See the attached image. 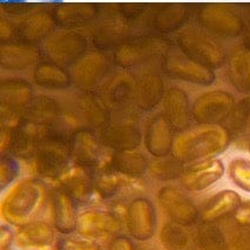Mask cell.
I'll use <instances>...</instances> for the list:
<instances>
[{
  "mask_svg": "<svg viewBox=\"0 0 250 250\" xmlns=\"http://www.w3.org/2000/svg\"><path fill=\"white\" fill-rule=\"evenodd\" d=\"M97 16V8L92 4H61L55 8L54 19L66 27H77L92 21Z\"/></svg>",
  "mask_w": 250,
  "mask_h": 250,
  "instance_id": "obj_29",
  "label": "cell"
},
{
  "mask_svg": "<svg viewBox=\"0 0 250 250\" xmlns=\"http://www.w3.org/2000/svg\"><path fill=\"white\" fill-rule=\"evenodd\" d=\"M95 190L104 199H113L127 195L138 189L139 183L135 177H130L118 171L109 169H104L94 176Z\"/></svg>",
  "mask_w": 250,
  "mask_h": 250,
  "instance_id": "obj_19",
  "label": "cell"
},
{
  "mask_svg": "<svg viewBox=\"0 0 250 250\" xmlns=\"http://www.w3.org/2000/svg\"><path fill=\"white\" fill-rule=\"evenodd\" d=\"M108 250H135L133 243L126 236H116L110 242Z\"/></svg>",
  "mask_w": 250,
  "mask_h": 250,
  "instance_id": "obj_47",
  "label": "cell"
},
{
  "mask_svg": "<svg viewBox=\"0 0 250 250\" xmlns=\"http://www.w3.org/2000/svg\"><path fill=\"white\" fill-rule=\"evenodd\" d=\"M121 229L118 216L110 211L88 210L79 215L77 230L87 238H106Z\"/></svg>",
  "mask_w": 250,
  "mask_h": 250,
  "instance_id": "obj_14",
  "label": "cell"
},
{
  "mask_svg": "<svg viewBox=\"0 0 250 250\" xmlns=\"http://www.w3.org/2000/svg\"><path fill=\"white\" fill-rule=\"evenodd\" d=\"M54 17L46 12H37L26 16L14 26V34L22 42H34L47 37L53 30Z\"/></svg>",
  "mask_w": 250,
  "mask_h": 250,
  "instance_id": "obj_23",
  "label": "cell"
},
{
  "mask_svg": "<svg viewBox=\"0 0 250 250\" xmlns=\"http://www.w3.org/2000/svg\"><path fill=\"white\" fill-rule=\"evenodd\" d=\"M43 130L37 125L26 122L25 125L16 127L12 134L8 135V147L14 155L22 159L36 156L40 142L42 140Z\"/></svg>",
  "mask_w": 250,
  "mask_h": 250,
  "instance_id": "obj_18",
  "label": "cell"
},
{
  "mask_svg": "<svg viewBox=\"0 0 250 250\" xmlns=\"http://www.w3.org/2000/svg\"><path fill=\"white\" fill-rule=\"evenodd\" d=\"M161 243L167 250H195V238L186 230V227L168 222L160 232Z\"/></svg>",
  "mask_w": 250,
  "mask_h": 250,
  "instance_id": "obj_35",
  "label": "cell"
},
{
  "mask_svg": "<svg viewBox=\"0 0 250 250\" xmlns=\"http://www.w3.org/2000/svg\"><path fill=\"white\" fill-rule=\"evenodd\" d=\"M159 202L165 213L177 225L188 227L199 219V210L183 191L175 187H164L159 191Z\"/></svg>",
  "mask_w": 250,
  "mask_h": 250,
  "instance_id": "obj_9",
  "label": "cell"
},
{
  "mask_svg": "<svg viewBox=\"0 0 250 250\" xmlns=\"http://www.w3.org/2000/svg\"><path fill=\"white\" fill-rule=\"evenodd\" d=\"M188 18V10L185 5H167L160 8L153 17V24L160 31H174L181 27Z\"/></svg>",
  "mask_w": 250,
  "mask_h": 250,
  "instance_id": "obj_37",
  "label": "cell"
},
{
  "mask_svg": "<svg viewBox=\"0 0 250 250\" xmlns=\"http://www.w3.org/2000/svg\"><path fill=\"white\" fill-rule=\"evenodd\" d=\"M147 149L156 158H165L173 149L171 126L165 116H156L150 121L146 138Z\"/></svg>",
  "mask_w": 250,
  "mask_h": 250,
  "instance_id": "obj_25",
  "label": "cell"
},
{
  "mask_svg": "<svg viewBox=\"0 0 250 250\" xmlns=\"http://www.w3.org/2000/svg\"><path fill=\"white\" fill-rule=\"evenodd\" d=\"M203 27L225 37H235L242 31V20L236 12L222 5H207L199 12Z\"/></svg>",
  "mask_w": 250,
  "mask_h": 250,
  "instance_id": "obj_11",
  "label": "cell"
},
{
  "mask_svg": "<svg viewBox=\"0 0 250 250\" xmlns=\"http://www.w3.org/2000/svg\"><path fill=\"white\" fill-rule=\"evenodd\" d=\"M226 130L230 134H240L250 125V98H244L226 119Z\"/></svg>",
  "mask_w": 250,
  "mask_h": 250,
  "instance_id": "obj_40",
  "label": "cell"
},
{
  "mask_svg": "<svg viewBox=\"0 0 250 250\" xmlns=\"http://www.w3.org/2000/svg\"><path fill=\"white\" fill-rule=\"evenodd\" d=\"M241 205L242 200L236 191L222 190L206 202L201 211V219L203 222L215 223L216 221L235 214Z\"/></svg>",
  "mask_w": 250,
  "mask_h": 250,
  "instance_id": "obj_24",
  "label": "cell"
},
{
  "mask_svg": "<svg viewBox=\"0 0 250 250\" xmlns=\"http://www.w3.org/2000/svg\"><path fill=\"white\" fill-rule=\"evenodd\" d=\"M39 59V51L32 46L5 45L0 48V63L10 69H24L34 65Z\"/></svg>",
  "mask_w": 250,
  "mask_h": 250,
  "instance_id": "obj_30",
  "label": "cell"
},
{
  "mask_svg": "<svg viewBox=\"0 0 250 250\" xmlns=\"http://www.w3.org/2000/svg\"><path fill=\"white\" fill-rule=\"evenodd\" d=\"M164 69L167 74L188 83L208 86L214 83L213 69L197 62L186 54H169L164 61Z\"/></svg>",
  "mask_w": 250,
  "mask_h": 250,
  "instance_id": "obj_10",
  "label": "cell"
},
{
  "mask_svg": "<svg viewBox=\"0 0 250 250\" xmlns=\"http://www.w3.org/2000/svg\"><path fill=\"white\" fill-rule=\"evenodd\" d=\"M165 118L175 130H182L188 126L190 118V104L188 95L180 88H170L164 100Z\"/></svg>",
  "mask_w": 250,
  "mask_h": 250,
  "instance_id": "obj_22",
  "label": "cell"
},
{
  "mask_svg": "<svg viewBox=\"0 0 250 250\" xmlns=\"http://www.w3.org/2000/svg\"><path fill=\"white\" fill-rule=\"evenodd\" d=\"M109 72L110 63L108 59L100 53H93L83 55L74 63L72 77L79 86L94 88L106 79Z\"/></svg>",
  "mask_w": 250,
  "mask_h": 250,
  "instance_id": "obj_13",
  "label": "cell"
},
{
  "mask_svg": "<svg viewBox=\"0 0 250 250\" xmlns=\"http://www.w3.org/2000/svg\"><path fill=\"white\" fill-rule=\"evenodd\" d=\"M109 103L118 112H127L136 106L133 80L121 78L114 81L109 91Z\"/></svg>",
  "mask_w": 250,
  "mask_h": 250,
  "instance_id": "obj_39",
  "label": "cell"
},
{
  "mask_svg": "<svg viewBox=\"0 0 250 250\" xmlns=\"http://www.w3.org/2000/svg\"><path fill=\"white\" fill-rule=\"evenodd\" d=\"M227 250H250V227L237 225L227 237Z\"/></svg>",
  "mask_w": 250,
  "mask_h": 250,
  "instance_id": "obj_43",
  "label": "cell"
},
{
  "mask_svg": "<svg viewBox=\"0 0 250 250\" xmlns=\"http://www.w3.org/2000/svg\"><path fill=\"white\" fill-rule=\"evenodd\" d=\"M135 250H158V249L154 248L152 246H139L136 247Z\"/></svg>",
  "mask_w": 250,
  "mask_h": 250,
  "instance_id": "obj_49",
  "label": "cell"
},
{
  "mask_svg": "<svg viewBox=\"0 0 250 250\" xmlns=\"http://www.w3.org/2000/svg\"><path fill=\"white\" fill-rule=\"evenodd\" d=\"M54 241V230L48 223L30 222L19 227L14 235V242L20 248H42Z\"/></svg>",
  "mask_w": 250,
  "mask_h": 250,
  "instance_id": "obj_28",
  "label": "cell"
},
{
  "mask_svg": "<svg viewBox=\"0 0 250 250\" xmlns=\"http://www.w3.org/2000/svg\"><path fill=\"white\" fill-rule=\"evenodd\" d=\"M72 158L79 167L91 169L104 161V152L100 141L89 130H79L72 135Z\"/></svg>",
  "mask_w": 250,
  "mask_h": 250,
  "instance_id": "obj_16",
  "label": "cell"
},
{
  "mask_svg": "<svg viewBox=\"0 0 250 250\" xmlns=\"http://www.w3.org/2000/svg\"><path fill=\"white\" fill-rule=\"evenodd\" d=\"M43 197L45 188L42 182L24 180L8 193L2 203V215L8 222L19 227L33 222L32 219L42 208Z\"/></svg>",
  "mask_w": 250,
  "mask_h": 250,
  "instance_id": "obj_3",
  "label": "cell"
},
{
  "mask_svg": "<svg viewBox=\"0 0 250 250\" xmlns=\"http://www.w3.org/2000/svg\"><path fill=\"white\" fill-rule=\"evenodd\" d=\"M18 165L12 158H2L0 164V186L4 189L18 175Z\"/></svg>",
  "mask_w": 250,
  "mask_h": 250,
  "instance_id": "obj_45",
  "label": "cell"
},
{
  "mask_svg": "<svg viewBox=\"0 0 250 250\" xmlns=\"http://www.w3.org/2000/svg\"><path fill=\"white\" fill-rule=\"evenodd\" d=\"M234 219L237 225L250 227V201L244 202L235 211Z\"/></svg>",
  "mask_w": 250,
  "mask_h": 250,
  "instance_id": "obj_46",
  "label": "cell"
},
{
  "mask_svg": "<svg viewBox=\"0 0 250 250\" xmlns=\"http://www.w3.org/2000/svg\"><path fill=\"white\" fill-rule=\"evenodd\" d=\"M87 42L81 34L74 31H60L48 37L43 51L54 62L60 65L75 63L86 51Z\"/></svg>",
  "mask_w": 250,
  "mask_h": 250,
  "instance_id": "obj_7",
  "label": "cell"
},
{
  "mask_svg": "<svg viewBox=\"0 0 250 250\" xmlns=\"http://www.w3.org/2000/svg\"><path fill=\"white\" fill-rule=\"evenodd\" d=\"M129 22L125 17H114L100 22L93 31V43L99 48L120 47L129 36Z\"/></svg>",
  "mask_w": 250,
  "mask_h": 250,
  "instance_id": "obj_17",
  "label": "cell"
},
{
  "mask_svg": "<svg viewBox=\"0 0 250 250\" xmlns=\"http://www.w3.org/2000/svg\"><path fill=\"white\" fill-rule=\"evenodd\" d=\"M166 43L154 37H139L116 48L115 62L122 67H133L156 59L165 53Z\"/></svg>",
  "mask_w": 250,
  "mask_h": 250,
  "instance_id": "obj_6",
  "label": "cell"
},
{
  "mask_svg": "<svg viewBox=\"0 0 250 250\" xmlns=\"http://www.w3.org/2000/svg\"><path fill=\"white\" fill-rule=\"evenodd\" d=\"M77 110L80 119L92 128L104 127L107 121V109L104 103L91 93L83 94L77 100Z\"/></svg>",
  "mask_w": 250,
  "mask_h": 250,
  "instance_id": "obj_31",
  "label": "cell"
},
{
  "mask_svg": "<svg viewBox=\"0 0 250 250\" xmlns=\"http://www.w3.org/2000/svg\"><path fill=\"white\" fill-rule=\"evenodd\" d=\"M194 238L199 250H227V236L215 223L203 222Z\"/></svg>",
  "mask_w": 250,
  "mask_h": 250,
  "instance_id": "obj_38",
  "label": "cell"
},
{
  "mask_svg": "<svg viewBox=\"0 0 250 250\" xmlns=\"http://www.w3.org/2000/svg\"><path fill=\"white\" fill-rule=\"evenodd\" d=\"M133 88L136 106L149 110L155 107L162 97L164 83L161 78L150 72L136 74L133 79Z\"/></svg>",
  "mask_w": 250,
  "mask_h": 250,
  "instance_id": "obj_21",
  "label": "cell"
},
{
  "mask_svg": "<svg viewBox=\"0 0 250 250\" xmlns=\"http://www.w3.org/2000/svg\"><path fill=\"white\" fill-rule=\"evenodd\" d=\"M14 241V235L11 231V229L6 226L1 227V230H0V247L1 250H6L7 247H10V244Z\"/></svg>",
  "mask_w": 250,
  "mask_h": 250,
  "instance_id": "obj_48",
  "label": "cell"
},
{
  "mask_svg": "<svg viewBox=\"0 0 250 250\" xmlns=\"http://www.w3.org/2000/svg\"><path fill=\"white\" fill-rule=\"evenodd\" d=\"M66 130L52 128L45 130L36 154L37 170L40 175L49 179L62 177L67 173L72 158V136Z\"/></svg>",
  "mask_w": 250,
  "mask_h": 250,
  "instance_id": "obj_2",
  "label": "cell"
},
{
  "mask_svg": "<svg viewBox=\"0 0 250 250\" xmlns=\"http://www.w3.org/2000/svg\"><path fill=\"white\" fill-rule=\"evenodd\" d=\"M61 189L65 190L77 203H86L91 200L95 190L94 176L86 168L79 167L62 176Z\"/></svg>",
  "mask_w": 250,
  "mask_h": 250,
  "instance_id": "obj_26",
  "label": "cell"
},
{
  "mask_svg": "<svg viewBox=\"0 0 250 250\" xmlns=\"http://www.w3.org/2000/svg\"><path fill=\"white\" fill-rule=\"evenodd\" d=\"M78 203L66 193L59 188L52 195V210H53L54 226L58 231L62 234H71L78 227L77 215Z\"/></svg>",
  "mask_w": 250,
  "mask_h": 250,
  "instance_id": "obj_20",
  "label": "cell"
},
{
  "mask_svg": "<svg viewBox=\"0 0 250 250\" xmlns=\"http://www.w3.org/2000/svg\"><path fill=\"white\" fill-rule=\"evenodd\" d=\"M234 98L223 91L208 92L196 99L191 108L194 120L206 126H213L226 120L234 108Z\"/></svg>",
  "mask_w": 250,
  "mask_h": 250,
  "instance_id": "obj_5",
  "label": "cell"
},
{
  "mask_svg": "<svg viewBox=\"0 0 250 250\" xmlns=\"http://www.w3.org/2000/svg\"><path fill=\"white\" fill-rule=\"evenodd\" d=\"M230 135L226 128L203 126L190 129L179 136L174 145V155L179 161L211 160L226 149Z\"/></svg>",
  "mask_w": 250,
  "mask_h": 250,
  "instance_id": "obj_1",
  "label": "cell"
},
{
  "mask_svg": "<svg viewBox=\"0 0 250 250\" xmlns=\"http://www.w3.org/2000/svg\"><path fill=\"white\" fill-rule=\"evenodd\" d=\"M186 168L183 164L177 159L171 160H160L149 166V171L153 176L158 177L159 180H175L181 179L183 171Z\"/></svg>",
  "mask_w": 250,
  "mask_h": 250,
  "instance_id": "obj_41",
  "label": "cell"
},
{
  "mask_svg": "<svg viewBox=\"0 0 250 250\" xmlns=\"http://www.w3.org/2000/svg\"><path fill=\"white\" fill-rule=\"evenodd\" d=\"M177 42L187 57L209 68L220 67L226 60L222 46L199 28L189 27L181 31Z\"/></svg>",
  "mask_w": 250,
  "mask_h": 250,
  "instance_id": "obj_4",
  "label": "cell"
},
{
  "mask_svg": "<svg viewBox=\"0 0 250 250\" xmlns=\"http://www.w3.org/2000/svg\"><path fill=\"white\" fill-rule=\"evenodd\" d=\"M58 250H100V246L91 238L62 237L57 243Z\"/></svg>",
  "mask_w": 250,
  "mask_h": 250,
  "instance_id": "obj_44",
  "label": "cell"
},
{
  "mask_svg": "<svg viewBox=\"0 0 250 250\" xmlns=\"http://www.w3.org/2000/svg\"><path fill=\"white\" fill-rule=\"evenodd\" d=\"M38 85L47 88H65L71 83V77L65 68L57 63H40L34 71Z\"/></svg>",
  "mask_w": 250,
  "mask_h": 250,
  "instance_id": "obj_36",
  "label": "cell"
},
{
  "mask_svg": "<svg viewBox=\"0 0 250 250\" xmlns=\"http://www.w3.org/2000/svg\"><path fill=\"white\" fill-rule=\"evenodd\" d=\"M31 87L21 80H7L0 87L2 126H16L19 116L25 114L31 104Z\"/></svg>",
  "mask_w": 250,
  "mask_h": 250,
  "instance_id": "obj_8",
  "label": "cell"
},
{
  "mask_svg": "<svg viewBox=\"0 0 250 250\" xmlns=\"http://www.w3.org/2000/svg\"><path fill=\"white\" fill-rule=\"evenodd\" d=\"M59 104L54 99L48 97H36L26 109L25 116L30 124L42 126L51 125L58 120L60 115Z\"/></svg>",
  "mask_w": 250,
  "mask_h": 250,
  "instance_id": "obj_32",
  "label": "cell"
},
{
  "mask_svg": "<svg viewBox=\"0 0 250 250\" xmlns=\"http://www.w3.org/2000/svg\"><path fill=\"white\" fill-rule=\"evenodd\" d=\"M101 141L119 152H130L139 146L141 134L130 125H110L101 129Z\"/></svg>",
  "mask_w": 250,
  "mask_h": 250,
  "instance_id": "obj_27",
  "label": "cell"
},
{
  "mask_svg": "<svg viewBox=\"0 0 250 250\" xmlns=\"http://www.w3.org/2000/svg\"><path fill=\"white\" fill-rule=\"evenodd\" d=\"M225 166L217 159L206 160L186 168L181 176V185L186 189L201 191L210 187L222 177Z\"/></svg>",
  "mask_w": 250,
  "mask_h": 250,
  "instance_id": "obj_15",
  "label": "cell"
},
{
  "mask_svg": "<svg viewBox=\"0 0 250 250\" xmlns=\"http://www.w3.org/2000/svg\"><path fill=\"white\" fill-rule=\"evenodd\" d=\"M228 77L237 91L250 93V51H237L229 60Z\"/></svg>",
  "mask_w": 250,
  "mask_h": 250,
  "instance_id": "obj_33",
  "label": "cell"
},
{
  "mask_svg": "<svg viewBox=\"0 0 250 250\" xmlns=\"http://www.w3.org/2000/svg\"><path fill=\"white\" fill-rule=\"evenodd\" d=\"M109 169L130 177H138L142 175L147 169H149L150 164L146 156L139 153L119 152L108 161Z\"/></svg>",
  "mask_w": 250,
  "mask_h": 250,
  "instance_id": "obj_34",
  "label": "cell"
},
{
  "mask_svg": "<svg viewBox=\"0 0 250 250\" xmlns=\"http://www.w3.org/2000/svg\"><path fill=\"white\" fill-rule=\"evenodd\" d=\"M229 175L232 182L241 189L250 193V162L244 159H235L229 165Z\"/></svg>",
  "mask_w": 250,
  "mask_h": 250,
  "instance_id": "obj_42",
  "label": "cell"
},
{
  "mask_svg": "<svg viewBox=\"0 0 250 250\" xmlns=\"http://www.w3.org/2000/svg\"><path fill=\"white\" fill-rule=\"evenodd\" d=\"M127 225L132 236L139 241L153 237L156 230V213L153 203L146 197H139L127 210Z\"/></svg>",
  "mask_w": 250,
  "mask_h": 250,
  "instance_id": "obj_12",
  "label": "cell"
}]
</instances>
